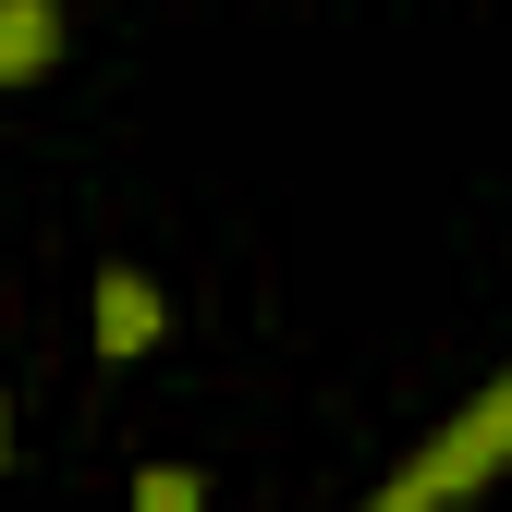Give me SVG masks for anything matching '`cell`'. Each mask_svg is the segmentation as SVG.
<instances>
[{"label":"cell","instance_id":"1","mask_svg":"<svg viewBox=\"0 0 512 512\" xmlns=\"http://www.w3.org/2000/svg\"><path fill=\"white\" fill-rule=\"evenodd\" d=\"M49 61H61V13L49 0H0V86L49 74Z\"/></svg>","mask_w":512,"mask_h":512},{"label":"cell","instance_id":"2","mask_svg":"<svg viewBox=\"0 0 512 512\" xmlns=\"http://www.w3.org/2000/svg\"><path fill=\"white\" fill-rule=\"evenodd\" d=\"M147 342H159V293L135 269H110L98 281V354H147Z\"/></svg>","mask_w":512,"mask_h":512},{"label":"cell","instance_id":"3","mask_svg":"<svg viewBox=\"0 0 512 512\" xmlns=\"http://www.w3.org/2000/svg\"><path fill=\"white\" fill-rule=\"evenodd\" d=\"M135 512H208V488L183 476V464H147V476H135Z\"/></svg>","mask_w":512,"mask_h":512},{"label":"cell","instance_id":"4","mask_svg":"<svg viewBox=\"0 0 512 512\" xmlns=\"http://www.w3.org/2000/svg\"><path fill=\"white\" fill-rule=\"evenodd\" d=\"M0 439H13V427H0ZM0 464H13V452H0Z\"/></svg>","mask_w":512,"mask_h":512}]
</instances>
